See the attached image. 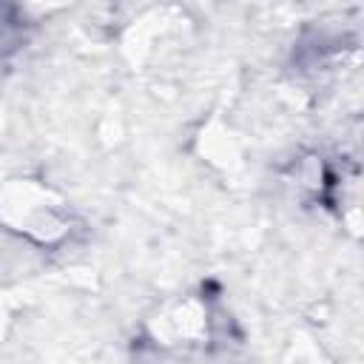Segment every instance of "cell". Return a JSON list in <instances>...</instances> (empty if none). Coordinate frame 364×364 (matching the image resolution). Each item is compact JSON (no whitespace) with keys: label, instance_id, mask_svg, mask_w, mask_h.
Masks as SVG:
<instances>
[{"label":"cell","instance_id":"1","mask_svg":"<svg viewBox=\"0 0 364 364\" xmlns=\"http://www.w3.org/2000/svg\"><path fill=\"white\" fill-rule=\"evenodd\" d=\"M26 17L17 0H0V46H14L23 34Z\"/></svg>","mask_w":364,"mask_h":364}]
</instances>
